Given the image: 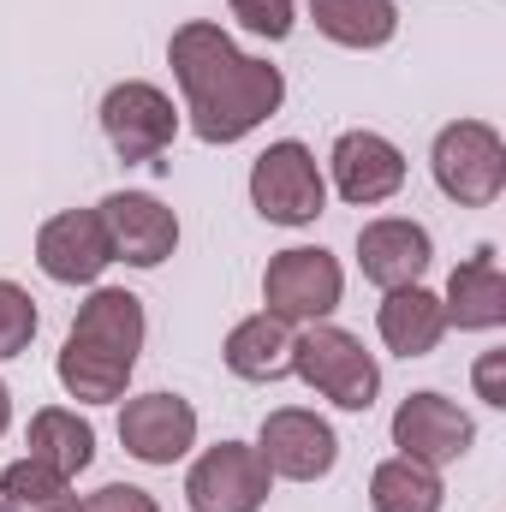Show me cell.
Returning <instances> with one entry per match:
<instances>
[{"instance_id": "cell-1", "label": "cell", "mask_w": 506, "mask_h": 512, "mask_svg": "<svg viewBox=\"0 0 506 512\" xmlns=\"http://www.w3.org/2000/svg\"><path fill=\"white\" fill-rule=\"evenodd\" d=\"M167 60H173V78H179V96H185V114L191 131L203 143H239L251 137L268 114H280L286 102V78L280 66L251 60L221 24L209 18H191L173 30L167 42Z\"/></svg>"}, {"instance_id": "cell-2", "label": "cell", "mask_w": 506, "mask_h": 512, "mask_svg": "<svg viewBox=\"0 0 506 512\" xmlns=\"http://www.w3.org/2000/svg\"><path fill=\"white\" fill-rule=\"evenodd\" d=\"M137 352H143V298L126 286H96L78 316H72V334L60 346V387L84 405H108L120 399L137 370Z\"/></svg>"}, {"instance_id": "cell-3", "label": "cell", "mask_w": 506, "mask_h": 512, "mask_svg": "<svg viewBox=\"0 0 506 512\" xmlns=\"http://www.w3.org/2000/svg\"><path fill=\"white\" fill-rule=\"evenodd\" d=\"M292 376L316 387L322 399H334L340 411H370L381 393V364L364 352L358 334H346L334 322H310L292 340Z\"/></svg>"}, {"instance_id": "cell-4", "label": "cell", "mask_w": 506, "mask_h": 512, "mask_svg": "<svg viewBox=\"0 0 506 512\" xmlns=\"http://www.w3.org/2000/svg\"><path fill=\"white\" fill-rule=\"evenodd\" d=\"M429 173L441 185V197H453L459 209H489L506 191V143L489 120H453L441 126L429 149Z\"/></svg>"}, {"instance_id": "cell-5", "label": "cell", "mask_w": 506, "mask_h": 512, "mask_svg": "<svg viewBox=\"0 0 506 512\" xmlns=\"http://www.w3.org/2000/svg\"><path fill=\"white\" fill-rule=\"evenodd\" d=\"M340 292H346V274L322 245H292V251L268 256V268H262V304L286 328L328 322L340 310Z\"/></svg>"}, {"instance_id": "cell-6", "label": "cell", "mask_w": 506, "mask_h": 512, "mask_svg": "<svg viewBox=\"0 0 506 512\" xmlns=\"http://www.w3.org/2000/svg\"><path fill=\"white\" fill-rule=\"evenodd\" d=\"M251 203L262 221L274 227H310L328 209V179L316 167V155L298 137H280L256 155L251 167Z\"/></svg>"}, {"instance_id": "cell-7", "label": "cell", "mask_w": 506, "mask_h": 512, "mask_svg": "<svg viewBox=\"0 0 506 512\" xmlns=\"http://www.w3.org/2000/svg\"><path fill=\"white\" fill-rule=\"evenodd\" d=\"M256 459L268 465V477H286V483H322L340 459V435L304 411V405H280L262 417L256 429Z\"/></svg>"}, {"instance_id": "cell-8", "label": "cell", "mask_w": 506, "mask_h": 512, "mask_svg": "<svg viewBox=\"0 0 506 512\" xmlns=\"http://www.w3.org/2000/svg\"><path fill=\"white\" fill-rule=\"evenodd\" d=\"M173 131H179L173 96L155 90V84H143V78H126V84H114V90L102 96V137L114 143L120 161H149V167H161Z\"/></svg>"}, {"instance_id": "cell-9", "label": "cell", "mask_w": 506, "mask_h": 512, "mask_svg": "<svg viewBox=\"0 0 506 512\" xmlns=\"http://www.w3.org/2000/svg\"><path fill=\"white\" fill-rule=\"evenodd\" d=\"M471 441H477V423L447 393H405L399 411H393V447H399V459H417L429 471L465 459Z\"/></svg>"}, {"instance_id": "cell-10", "label": "cell", "mask_w": 506, "mask_h": 512, "mask_svg": "<svg viewBox=\"0 0 506 512\" xmlns=\"http://www.w3.org/2000/svg\"><path fill=\"white\" fill-rule=\"evenodd\" d=\"M268 483H274V477H268V465L256 459V447L221 441V447H209V453L191 465L185 501H191V512H262Z\"/></svg>"}, {"instance_id": "cell-11", "label": "cell", "mask_w": 506, "mask_h": 512, "mask_svg": "<svg viewBox=\"0 0 506 512\" xmlns=\"http://www.w3.org/2000/svg\"><path fill=\"white\" fill-rule=\"evenodd\" d=\"M102 227H108V245H114V262H131V268H161L167 256L179 251V215L149 197V191H114L96 203Z\"/></svg>"}, {"instance_id": "cell-12", "label": "cell", "mask_w": 506, "mask_h": 512, "mask_svg": "<svg viewBox=\"0 0 506 512\" xmlns=\"http://www.w3.org/2000/svg\"><path fill=\"white\" fill-rule=\"evenodd\" d=\"M114 262V245H108V227L96 209H66L54 221H42L36 233V268L60 286H96L102 268Z\"/></svg>"}, {"instance_id": "cell-13", "label": "cell", "mask_w": 506, "mask_h": 512, "mask_svg": "<svg viewBox=\"0 0 506 512\" xmlns=\"http://www.w3.org/2000/svg\"><path fill=\"white\" fill-rule=\"evenodd\" d=\"M120 441L143 465H179L197 447V405L179 393H137L120 411Z\"/></svg>"}, {"instance_id": "cell-14", "label": "cell", "mask_w": 506, "mask_h": 512, "mask_svg": "<svg viewBox=\"0 0 506 512\" xmlns=\"http://www.w3.org/2000/svg\"><path fill=\"white\" fill-rule=\"evenodd\" d=\"M328 167H334V191L352 209H376L387 197H399V185H405V155L381 131H340Z\"/></svg>"}, {"instance_id": "cell-15", "label": "cell", "mask_w": 506, "mask_h": 512, "mask_svg": "<svg viewBox=\"0 0 506 512\" xmlns=\"http://www.w3.org/2000/svg\"><path fill=\"white\" fill-rule=\"evenodd\" d=\"M435 262V245H429V227L405 221V215H381L358 233V268L364 280L381 286V292H399V286H417L423 268Z\"/></svg>"}, {"instance_id": "cell-16", "label": "cell", "mask_w": 506, "mask_h": 512, "mask_svg": "<svg viewBox=\"0 0 506 512\" xmlns=\"http://www.w3.org/2000/svg\"><path fill=\"white\" fill-rule=\"evenodd\" d=\"M441 316H447V328H465V334H489V328L506 322V274L495 251H477L471 262L453 268Z\"/></svg>"}, {"instance_id": "cell-17", "label": "cell", "mask_w": 506, "mask_h": 512, "mask_svg": "<svg viewBox=\"0 0 506 512\" xmlns=\"http://www.w3.org/2000/svg\"><path fill=\"white\" fill-rule=\"evenodd\" d=\"M376 328H381V340H387V352H399V358H429V352L441 346V334H447V316H441V298L417 280V286H399V292L381 298Z\"/></svg>"}, {"instance_id": "cell-18", "label": "cell", "mask_w": 506, "mask_h": 512, "mask_svg": "<svg viewBox=\"0 0 506 512\" xmlns=\"http://www.w3.org/2000/svg\"><path fill=\"white\" fill-rule=\"evenodd\" d=\"M221 358H227V370H233L239 382H280V376H292V334H286L280 316L256 310V316H245V322L227 334Z\"/></svg>"}, {"instance_id": "cell-19", "label": "cell", "mask_w": 506, "mask_h": 512, "mask_svg": "<svg viewBox=\"0 0 506 512\" xmlns=\"http://www.w3.org/2000/svg\"><path fill=\"white\" fill-rule=\"evenodd\" d=\"M310 18L340 48H387L399 36V6L393 0H310Z\"/></svg>"}, {"instance_id": "cell-20", "label": "cell", "mask_w": 506, "mask_h": 512, "mask_svg": "<svg viewBox=\"0 0 506 512\" xmlns=\"http://www.w3.org/2000/svg\"><path fill=\"white\" fill-rule=\"evenodd\" d=\"M30 459L54 465L60 477H78L96 459V429L78 411H66V405H42L30 417Z\"/></svg>"}, {"instance_id": "cell-21", "label": "cell", "mask_w": 506, "mask_h": 512, "mask_svg": "<svg viewBox=\"0 0 506 512\" xmlns=\"http://www.w3.org/2000/svg\"><path fill=\"white\" fill-rule=\"evenodd\" d=\"M441 477L417 459H381L370 477V507L376 512H441Z\"/></svg>"}, {"instance_id": "cell-22", "label": "cell", "mask_w": 506, "mask_h": 512, "mask_svg": "<svg viewBox=\"0 0 506 512\" xmlns=\"http://www.w3.org/2000/svg\"><path fill=\"white\" fill-rule=\"evenodd\" d=\"M66 495H72V477H60V471L42 465V459H18V465L0 471V501L18 507V512L54 507V501H66Z\"/></svg>"}, {"instance_id": "cell-23", "label": "cell", "mask_w": 506, "mask_h": 512, "mask_svg": "<svg viewBox=\"0 0 506 512\" xmlns=\"http://www.w3.org/2000/svg\"><path fill=\"white\" fill-rule=\"evenodd\" d=\"M36 298L18 286V280H0V358H18L30 340H36Z\"/></svg>"}, {"instance_id": "cell-24", "label": "cell", "mask_w": 506, "mask_h": 512, "mask_svg": "<svg viewBox=\"0 0 506 512\" xmlns=\"http://www.w3.org/2000/svg\"><path fill=\"white\" fill-rule=\"evenodd\" d=\"M227 6L251 36H268V42L292 36V0H227Z\"/></svg>"}, {"instance_id": "cell-25", "label": "cell", "mask_w": 506, "mask_h": 512, "mask_svg": "<svg viewBox=\"0 0 506 512\" xmlns=\"http://www.w3.org/2000/svg\"><path fill=\"white\" fill-rule=\"evenodd\" d=\"M78 512H161L155 507V495L149 489H131V483H108V489H96V495H84Z\"/></svg>"}, {"instance_id": "cell-26", "label": "cell", "mask_w": 506, "mask_h": 512, "mask_svg": "<svg viewBox=\"0 0 506 512\" xmlns=\"http://www.w3.org/2000/svg\"><path fill=\"white\" fill-rule=\"evenodd\" d=\"M471 382H477L483 405H506V352H483L477 370H471Z\"/></svg>"}, {"instance_id": "cell-27", "label": "cell", "mask_w": 506, "mask_h": 512, "mask_svg": "<svg viewBox=\"0 0 506 512\" xmlns=\"http://www.w3.org/2000/svg\"><path fill=\"white\" fill-rule=\"evenodd\" d=\"M12 429V393H6V382H0V435Z\"/></svg>"}, {"instance_id": "cell-28", "label": "cell", "mask_w": 506, "mask_h": 512, "mask_svg": "<svg viewBox=\"0 0 506 512\" xmlns=\"http://www.w3.org/2000/svg\"><path fill=\"white\" fill-rule=\"evenodd\" d=\"M36 512H78V501L66 495V501H54V507H36Z\"/></svg>"}, {"instance_id": "cell-29", "label": "cell", "mask_w": 506, "mask_h": 512, "mask_svg": "<svg viewBox=\"0 0 506 512\" xmlns=\"http://www.w3.org/2000/svg\"><path fill=\"white\" fill-rule=\"evenodd\" d=\"M0 512H18V507H6V501H0Z\"/></svg>"}]
</instances>
